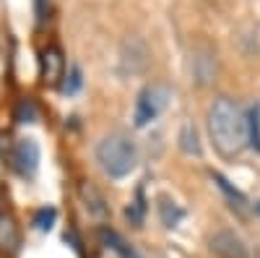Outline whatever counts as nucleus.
Masks as SVG:
<instances>
[{"label": "nucleus", "instance_id": "obj_13", "mask_svg": "<svg viewBox=\"0 0 260 258\" xmlns=\"http://www.w3.org/2000/svg\"><path fill=\"white\" fill-rule=\"evenodd\" d=\"M34 118H37L34 104H31L29 99H21L18 107H16V120H18V123H34Z\"/></svg>", "mask_w": 260, "mask_h": 258}, {"label": "nucleus", "instance_id": "obj_3", "mask_svg": "<svg viewBox=\"0 0 260 258\" xmlns=\"http://www.w3.org/2000/svg\"><path fill=\"white\" fill-rule=\"evenodd\" d=\"M172 92L164 83H148L146 89L138 94V104H136V125L143 128L146 123H151L154 118H159L167 107H169Z\"/></svg>", "mask_w": 260, "mask_h": 258}, {"label": "nucleus", "instance_id": "obj_14", "mask_svg": "<svg viewBox=\"0 0 260 258\" xmlns=\"http://www.w3.org/2000/svg\"><path fill=\"white\" fill-rule=\"evenodd\" d=\"M78 86H81V71H78V68H73V71H71V78L65 81V86H62V89L68 92V94H73V92L78 89Z\"/></svg>", "mask_w": 260, "mask_h": 258}, {"label": "nucleus", "instance_id": "obj_12", "mask_svg": "<svg viewBox=\"0 0 260 258\" xmlns=\"http://www.w3.org/2000/svg\"><path fill=\"white\" fill-rule=\"evenodd\" d=\"M55 219H57V211H55L52 206H50V209H39V211L34 214V224H37V230H42V232L52 230Z\"/></svg>", "mask_w": 260, "mask_h": 258}, {"label": "nucleus", "instance_id": "obj_11", "mask_svg": "<svg viewBox=\"0 0 260 258\" xmlns=\"http://www.w3.org/2000/svg\"><path fill=\"white\" fill-rule=\"evenodd\" d=\"M247 141L260 152V104H255L247 115Z\"/></svg>", "mask_w": 260, "mask_h": 258}, {"label": "nucleus", "instance_id": "obj_2", "mask_svg": "<svg viewBox=\"0 0 260 258\" xmlns=\"http://www.w3.org/2000/svg\"><path fill=\"white\" fill-rule=\"evenodd\" d=\"M96 162L110 178H125L136 169V146L122 133H110L96 144Z\"/></svg>", "mask_w": 260, "mask_h": 258}, {"label": "nucleus", "instance_id": "obj_1", "mask_svg": "<svg viewBox=\"0 0 260 258\" xmlns=\"http://www.w3.org/2000/svg\"><path fill=\"white\" fill-rule=\"evenodd\" d=\"M208 131H211L213 146L224 157H237L247 144V115L234 99L219 97L211 104Z\"/></svg>", "mask_w": 260, "mask_h": 258}, {"label": "nucleus", "instance_id": "obj_9", "mask_svg": "<svg viewBox=\"0 0 260 258\" xmlns=\"http://www.w3.org/2000/svg\"><path fill=\"white\" fill-rule=\"evenodd\" d=\"M180 149L185 154L201 157V141H198V131H195V125H190V123L182 125V131H180Z\"/></svg>", "mask_w": 260, "mask_h": 258}, {"label": "nucleus", "instance_id": "obj_17", "mask_svg": "<svg viewBox=\"0 0 260 258\" xmlns=\"http://www.w3.org/2000/svg\"><path fill=\"white\" fill-rule=\"evenodd\" d=\"M257 211H260V204H257Z\"/></svg>", "mask_w": 260, "mask_h": 258}, {"label": "nucleus", "instance_id": "obj_8", "mask_svg": "<svg viewBox=\"0 0 260 258\" xmlns=\"http://www.w3.org/2000/svg\"><path fill=\"white\" fill-rule=\"evenodd\" d=\"M99 238H102V243L107 245V248H112L120 258H138V253L133 250V248H130L122 238H120V235L115 232V230H107V227H102L99 230Z\"/></svg>", "mask_w": 260, "mask_h": 258}, {"label": "nucleus", "instance_id": "obj_5", "mask_svg": "<svg viewBox=\"0 0 260 258\" xmlns=\"http://www.w3.org/2000/svg\"><path fill=\"white\" fill-rule=\"evenodd\" d=\"M211 250L221 258H245L247 250H245V243L237 238L234 232H219L211 238Z\"/></svg>", "mask_w": 260, "mask_h": 258}, {"label": "nucleus", "instance_id": "obj_16", "mask_svg": "<svg viewBox=\"0 0 260 258\" xmlns=\"http://www.w3.org/2000/svg\"><path fill=\"white\" fill-rule=\"evenodd\" d=\"M0 201H3V190H0Z\"/></svg>", "mask_w": 260, "mask_h": 258}, {"label": "nucleus", "instance_id": "obj_15", "mask_svg": "<svg viewBox=\"0 0 260 258\" xmlns=\"http://www.w3.org/2000/svg\"><path fill=\"white\" fill-rule=\"evenodd\" d=\"M47 11H50V0H37V18L39 21L47 18Z\"/></svg>", "mask_w": 260, "mask_h": 258}, {"label": "nucleus", "instance_id": "obj_7", "mask_svg": "<svg viewBox=\"0 0 260 258\" xmlns=\"http://www.w3.org/2000/svg\"><path fill=\"white\" fill-rule=\"evenodd\" d=\"M42 71H45V81L47 83H55L62 73V55L57 47H47L42 52Z\"/></svg>", "mask_w": 260, "mask_h": 258}, {"label": "nucleus", "instance_id": "obj_4", "mask_svg": "<svg viewBox=\"0 0 260 258\" xmlns=\"http://www.w3.org/2000/svg\"><path fill=\"white\" fill-rule=\"evenodd\" d=\"M13 162H16V169L21 175L31 178L37 167H39V146L34 138H21L13 149Z\"/></svg>", "mask_w": 260, "mask_h": 258}, {"label": "nucleus", "instance_id": "obj_10", "mask_svg": "<svg viewBox=\"0 0 260 258\" xmlns=\"http://www.w3.org/2000/svg\"><path fill=\"white\" fill-rule=\"evenodd\" d=\"M159 214H161L164 227H175L182 219V209L175 201H169V198H159Z\"/></svg>", "mask_w": 260, "mask_h": 258}, {"label": "nucleus", "instance_id": "obj_6", "mask_svg": "<svg viewBox=\"0 0 260 258\" xmlns=\"http://www.w3.org/2000/svg\"><path fill=\"white\" fill-rule=\"evenodd\" d=\"M21 245V232H18V224L13 222V217L8 214H0V250L13 255Z\"/></svg>", "mask_w": 260, "mask_h": 258}]
</instances>
